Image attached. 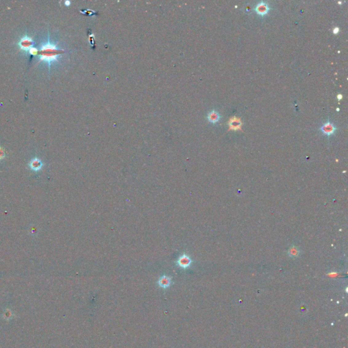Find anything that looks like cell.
<instances>
[{"label":"cell","mask_w":348,"mask_h":348,"mask_svg":"<svg viewBox=\"0 0 348 348\" xmlns=\"http://www.w3.org/2000/svg\"><path fill=\"white\" fill-rule=\"evenodd\" d=\"M29 165H30L31 169L35 171V172L40 171L42 168L43 166L42 161L39 159H38V158H35V159H32Z\"/></svg>","instance_id":"ba28073f"},{"label":"cell","mask_w":348,"mask_h":348,"mask_svg":"<svg viewBox=\"0 0 348 348\" xmlns=\"http://www.w3.org/2000/svg\"><path fill=\"white\" fill-rule=\"evenodd\" d=\"M269 7L267 4L265 2H260L256 6L255 11L260 16H265L269 12Z\"/></svg>","instance_id":"8992f818"},{"label":"cell","mask_w":348,"mask_h":348,"mask_svg":"<svg viewBox=\"0 0 348 348\" xmlns=\"http://www.w3.org/2000/svg\"><path fill=\"white\" fill-rule=\"evenodd\" d=\"M64 53L65 50L60 49L56 44L51 43L48 38L47 43L41 46L38 56L40 58V61H45L48 63V69L50 70L51 64L54 62H57L59 57Z\"/></svg>","instance_id":"6da1fadb"},{"label":"cell","mask_w":348,"mask_h":348,"mask_svg":"<svg viewBox=\"0 0 348 348\" xmlns=\"http://www.w3.org/2000/svg\"><path fill=\"white\" fill-rule=\"evenodd\" d=\"M228 125L230 127V129L233 130H239L241 129V122L239 118H237L236 117H233L230 119L228 121Z\"/></svg>","instance_id":"52a82bcc"},{"label":"cell","mask_w":348,"mask_h":348,"mask_svg":"<svg viewBox=\"0 0 348 348\" xmlns=\"http://www.w3.org/2000/svg\"><path fill=\"white\" fill-rule=\"evenodd\" d=\"M172 278H170V277L167 275H163L162 277H160L159 279V281H158V284H159L160 288H162L163 289H166L167 288H169V286L172 285Z\"/></svg>","instance_id":"5b68a950"},{"label":"cell","mask_w":348,"mask_h":348,"mask_svg":"<svg viewBox=\"0 0 348 348\" xmlns=\"http://www.w3.org/2000/svg\"><path fill=\"white\" fill-rule=\"evenodd\" d=\"M342 98H343V96H342V95L339 94V95H337V99H339V100H340V99H342Z\"/></svg>","instance_id":"5bb4252c"},{"label":"cell","mask_w":348,"mask_h":348,"mask_svg":"<svg viewBox=\"0 0 348 348\" xmlns=\"http://www.w3.org/2000/svg\"><path fill=\"white\" fill-rule=\"evenodd\" d=\"M192 263V261L191 259V257L187 255V254H184L183 255L180 256L178 260H177V264H178V265L181 267V268L184 269L190 267V266L191 265Z\"/></svg>","instance_id":"3957f363"},{"label":"cell","mask_w":348,"mask_h":348,"mask_svg":"<svg viewBox=\"0 0 348 348\" xmlns=\"http://www.w3.org/2000/svg\"><path fill=\"white\" fill-rule=\"evenodd\" d=\"M29 54H30L31 55H34V56H36L38 55V54H39V50L38 49H37L36 48H34V47H32L31 48L30 50L28 51Z\"/></svg>","instance_id":"8fae6325"},{"label":"cell","mask_w":348,"mask_h":348,"mask_svg":"<svg viewBox=\"0 0 348 348\" xmlns=\"http://www.w3.org/2000/svg\"><path fill=\"white\" fill-rule=\"evenodd\" d=\"M339 27H334V30H333V33H334V34H337L339 33Z\"/></svg>","instance_id":"4fadbf2b"},{"label":"cell","mask_w":348,"mask_h":348,"mask_svg":"<svg viewBox=\"0 0 348 348\" xmlns=\"http://www.w3.org/2000/svg\"><path fill=\"white\" fill-rule=\"evenodd\" d=\"M208 119L209 122H212V123L215 124L220 121V116L218 112L215 110H212L209 113L208 116Z\"/></svg>","instance_id":"9c48e42d"},{"label":"cell","mask_w":348,"mask_h":348,"mask_svg":"<svg viewBox=\"0 0 348 348\" xmlns=\"http://www.w3.org/2000/svg\"><path fill=\"white\" fill-rule=\"evenodd\" d=\"M70 4H71V2H70L69 1H66V2H65V6H69Z\"/></svg>","instance_id":"9a60e30c"},{"label":"cell","mask_w":348,"mask_h":348,"mask_svg":"<svg viewBox=\"0 0 348 348\" xmlns=\"http://www.w3.org/2000/svg\"><path fill=\"white\" fill-rule=\"evenodd\" d=\"M18 46L22 50L25 51V52H28L31 48L34 47V42L31 38L27 36V35H25L22 37L20 41L18 42Z\"/></svg>","instance_id":"7a4b0ae2"},{"label":"cell","mask_w":348,"mask_h":348,"mask_svg":"<svg viewBox=\"0 0 348 348\" xmlns=\"http://www.w3.org/2000/svg\"><path fill=\"white\" fill-rule=\"evenodd\" d=\"M337 128L334 126L333 124H332L330 121H328L326 123H324L322 127H321L320 130L324 135H327V136H330V135H333L334 132L336 131Z\"/></svg>","instance_id":"277c9868"},{"label":"cell","mask_w":348,"mask_h":348,"mask_svg":"<svg viewBox=\"0 0 348 348\" xmlns=\"http://www.w3.org/2000/svg\"><path fill=\"white\" fill-rule=\"evenodd\" d=\"M4 157H5L4 150L2 147H0V160L4 159Z\"/></svg>","instance_id":"7c38bea8"},{"label":"cell","mask_w":348,"mask_h":348,"mask_svg":"<svg viewBox=\"0 0 348 348\" xmlns=\"http://www.w3.org/2000/svg\"><path fill=\"white\" fill-rule=\"evenodd\" d=\"M288 255L291 258H296L301 254V250L296 246H292L288 249L287 252Z\"/></svg>","instance_id":"30bf717a"}]
</instances>
